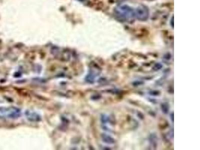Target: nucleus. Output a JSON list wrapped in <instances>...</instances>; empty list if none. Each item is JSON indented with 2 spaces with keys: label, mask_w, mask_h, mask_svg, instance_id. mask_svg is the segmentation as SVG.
Masks as SVG:
<instances>
[{
  "label": "nucleus",
  "mask_w": 200,
  "mask_h": 150,
  "mask_svg": "<svg viewBox=\"0 0 200 150\" xmlns=\"http://www.w3.org/2000/svg\"><path fill=\"white\" fill-rule=\"evenodd\" d=\"M117 18L123 21L136 20L145 21L148 18L149 10L144 5L134 7L127 4H121L117 6L114 11Z\"/></svg>",
  "instance_id": "1"
},
{
  "label": "nucleus",
  "mask_w": 200,
  "mask_h": 150,
  "mask_svg": "<svg viewBox=\"0 0 200 150\" xmlns=\"http://www.w3.org/2000/svg\"><path fill=\"white\" fill-rule=\"evenodd\" d=\"M20 111L17 108L14 107H1L0 119H16L19 117Z\"/></svg>",
  "instance_id": "2"
},
{
  "label": "nucleus",
  "mask_w": 200,
  "mask_h": 150,
  "mask_svg": "<svg viewBox=\"0 0 200 150\" xmlns=\"http://www.w3.org/2000/svg\"><path fill=\"white\" fill-rule=\"evenodd\" d=\"M102 140L103 142L105 143H107L109 144H113L115 143V141L114 138H113L112 137L110 136H109L108 135L103 134L102 136Z\"/></svg>",
  "instance_id": "3"
},
{
  "label": "nucleus",
  "mask_w": 200,
  "mask_h": 150,
  "mask_svg": "<svg viewBox=\"0 0 200 150\" xmlns=\"http://www.w3.org/2000/svg\"><path fill=\"white\" fill-rule=\"evenodd\" d=\"M161 109L164 114H167L169 112V107L168 104L164 103L161 105Z\"/></svg>",
  "instance_id": "4"
},
{
  "label": "nucleus",
  "mask_w": 200,
  "mask_h": 150,
  "mask_svg": "<svg viewBox=\"0 0 200 150\" xmlns=\"http://www.w3.org/2000/svg\"><path fill=\"white\" fill-rule=\"evenodd\" d=\"M162 67H163V66H162V64L158 63V64H156V65L154 66V67H153V69L155 71H158L159 70H160Z\"/></svg>",
  "instance_id": "5"
}]
</instances>
